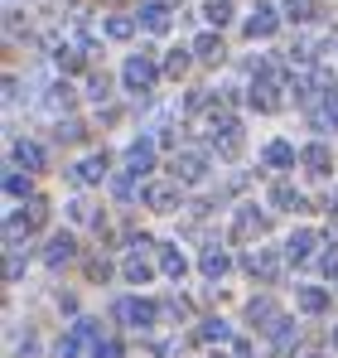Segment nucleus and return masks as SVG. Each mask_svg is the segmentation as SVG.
I'll list each match as a JSON object with an SVG mask.
<instances>
[{
  "label": "nucleus",
  "mask_w": 338,
  "mask_h": 358,
  "mask_svg": "<svg viewBox=\"0 0 338 358\" xmlns=\"http://www.w3.org/2000/svg\"><path fill=\"white\" fill-rule=\"evenodd\" d=\"M237 145H242V126L232 117H213V150L218 155H237Z\"/></svg>",
  "instance_id": "7"
},
{
  "label": "nucleus",
  "mask_w": 338,
  "mask_h": 358,
  "mask_svg": "<svg viewBox=\"0 0 338 358\" xmlns=\"http://www.w3.org/2000/svg\"><path fill=\"white\" fill-rule=\"evenodd\" d=\"M271 339H276V354H290V344H295V324H290L285 315L271 324Z\"/></svg>",
  "instance_id": "26"
},
{
  "label": "nucleus",
  "mask_w": 338,
  "mask_h": 358,
  "mask_svg": "<svg viewBox=\"0 0 338 358\" xmlns=\"http://www.w3.org/2000/svg\"><path fill=\"white\" fill-rule=\"evenodd\" d=\"M276 24H281V20H276V10H271V5H256V15L247 20V34H251V39H271V34H276Z\"/></svg>",
  "instance_id": "12"
},
{
  "label": "nucleus",
  "mask_w": 338,
  "mask_h": 358,
  "mask_svg": "<svg viewBox=\"0 0 338 358\" xmlns=\"http://www.w3.org/2000/svg\"><path fill=\"white\" fill-rule=\"evenodd\" d=\"M324 276L338 281V247H334V252H324Z\"/></svg>",
  "instance_id": "36"
},
{
  "label": "nucleus",
  "mask_w": 338,
  "mask_h": 358,
  "mask_svg": "<svg viewBox=\"0 0 338 358\" xmlns=\"http://www.w3.org/2000/svg\"><path fill=\"white\" fill-rule=\"evenodd\" d=\"M261 233H266V213L256 203H242L232 218V238H261Z\"/></svg>",
  "instance_id": "5"
},
{
  "label": "nucleus",
  "mask_w": 338,
  "mask_h": 358,
  "mask_svg": "<svg viewBox=\"0 0 338 358\" xmlns=\"http://www.w3.org/2000/svg\"><path fill=\"white\" fill-rule=\"evenodd\" d=\"M44 213H49V208H44V199H29V213H15V218L5 223V233H10V242L29 238V233H34V228L44 223Z\"/></svg>",
  "instance_id": "4"
},
{
  "label": "nucleus",
  "mask_w": 338,
  "mask_h": 358,
  "mask_svg": "<svg viewBox=\"0 0 338 358\" xmlns=\"http://www.w3.org/2000/svg\"><path fill=\"white\" fill-rule=\"evenodd\" d=\"M251 107H256V112H276V107H281L276 78H256V83H251Z\"/></svg>",
  "instance_id": "8"
},
{
  "label": "nucleus",
  "mask_w": 338,
  "mask_h": 358,
  "mask_svg": "<svg viewBox=\"0 0 338 358\" xmlns=\"http://www.w3.org/2000/svg\"><path fill=\"white\" fill-rule=\"evenodd\" d=\"M203 20L223 29L227 20H232V0H203Z\"/></svg>",
  "instance_id": "25"
},
{
  "label": "nucleus",
  "mask_w": 338,
  "mask_h": 358,
  "mask_svg": "<svg viewBox=\"0 0 338 358\" xmlns=\"http://www.w3.org/2000/svg\"><path fill=\"white\" fill-rule=\"evenodd\" d=\"M5 194H10V199H29V179L10 170V175H5Z\"/></svg>",
  "instance_id": "30"
},
{
  "label": "nucleus",
  "mask_w": 338,
  "mask_h": 358,
  "mask_svg": "<svg viewBox=\"0 0 338 358\" xmlns=\"http://www.w3.org/2000/svg\"><path fill=\"white\" fill-rule=\"evenodd\" d=\"M198 334H203L208 344H223V339H227V324H223V320H203V329H198Z\"/></svg>",
  "instance_id": "31"
},
{
  "label": "nucleus",
  "mask_w": 338,
  "mask_h": 358,
  "mask_svg": "<svg viewBox=\"0 0 338 358\" xmlns=\"http://www.w3.org/2000/svg\"><path fill=\"white\" fill-rule=\"evenodd\" d=\"M271 203H276V208H300V194H295L290 184H276V189H271Z\"/></svg>",
  "instance_id": "28"
},
{
  "label": "nucleus",
  "mask_w": 338,
  "mask_h": 358,
  "mask_svg": "<svg viewBox=\"0 0 338 358\" xmlns=\"http://www.w3.org/2000/svg\"><path fill=\"white\" fill-rule=\"evenodd\" d=\"M121 78H126V87H131V92H150V87H155V78H160V68H155V59H145V54H131L126 68H121Z\"/></svg>",
  "instance_id": "2"
},
{
  "label": "nucleus",
  "mask_w": 338,
  "mask_h": 358,
  "mask_svg": "<svg viewBox=\"0 0 338 358\" xmlns=\"http://www.w3.org/2000/svg\"><path fill=\"white\" fill-rule=\"evenodd\" d=\"M285 15L290 20H309V0H285Z\"/></svg>",
  "instance_id": "34"
},
{
  "label": "nucleus",
  "mask_w": 338,
  "mask_h": 358,
  "mask_svg": "<svg viewBox=\"0 0 338 358\" xmlns=\"http://www.w3.org/2000/svg\"><path fill=\"white\" fill-rule=\"evenodd\" d=\"M160 271H165V276H174V281H179V276H184V271H189V257H184V252H179V247H160Z\"/></svg>",
  "instance_id": "18"
},
{
  "label": "nucleus",
  "mask_w": 338,
  "mask_h": 358,
  "mask_svg": "<svg viewBox=\"0 0 338 358\" xmlns=\"http://www.w3.org/2000/svg\"><path fill=\"white\" fill-rule=\"evenodd\" d=\"M155 310H160L155 300H140V296H121L112 305V315L121 320V324H131V329H145V324L155 320Z\"/></svg>",
  "instance_id": "1"
},
{
  "label": "nucleus",
  "mask_w": 338,
  "mask_h": 358,
  "mask_svg": "<svg viewBox=\"0 0 338 358\" xmlns=\"http://www.w3.org/2000/svg\"><path fill=\"white\" fill-rule=\"evenodd\" d=\"M247 320H251L256 329H271L281 315H276V305H271V300H251V305H247Z\"/></svg>",
  "instance_id": "20"
},
{
  "label": "nucleus",
  "mask_w": 338,
  "mask_h": 358,
  "mask_svg": "<svg viewBox=\"0 0 338 358\" xmlns=\"http://www.w3.org/2000/svg\"><path fill=\"white\" fill-rule=\"evenodd\" d=\"M261 160H266L271 170H285V165H295V145H290V141H271V145L261 150Z\"/></svg>",
  "instance_id": "16"
},
{
  "label": "nucleus",
  "mask_w": 338,
  "mask_h": 358,
  "mask_svg": "<svg viewBox=\"0 0 338 358\" xmlns=\"http://www.w3.org/2000/svg\"><path fill=\"white\" fill-rule=\"evenodd\" d=\"M334 349H338V329H334Z\"/></svg>",
  "instance_id": "37"
},
{
  "label": "nucleus",
  "mask_w": 338,
  "mask_h": 358,
  "mask_svg": "<svg viewBox=\"0 0 338 358\" xmlns=\"http://www.w3.org/2000/svg\"><path fill=\"white\" fill-rule=\"evenodd\" d=\"M73 252H78L73 238L58 233V238H49V247H44V262H49V266H63V262H73Z\"/></svg>",
  "instance_id": "15"
},
{
  "label": "nucleus",
  "mask_w": 338,
  "mask_h": 358,
  "mask_svg": "<svg viewBox=\"0 0 338 358\" xmlns=\"http://www.w3.org/2000/svg\"><path fill=\"white\" fill-rule=\"evenodd\" d=\"M319 112H324V126H338V92H324V107H319Z\"/></svg>",
  "instance_id": "32"
},
{
  "label": "nucleus",
  "mask_w": 338,
  "mask_h": 358,
  "mask_svg": "<svg viewBox=\"0 0 338 358\" xmlns=\"http://www.w3.org/2000/svg\"><path fill=\"white\" fill-rule=\"evenodd\" d=\"M314 233H309V228H300V233H290V242H285V257H290V262H304V257H309V252H314Z\"/></svg>",
  "instance_id": "17"
},
{
  "label": "nucleus",
  "mask_w": 338,
  "mask_h": 358,
  "mask_svg": "<svg viewBox=\"0 0 338 358\" xmlns=\"http://www.w3.org/2000/svg\"><path fill=\"white\" fill-rule=\"evenodd\" d=\"M247 271L261 276V281H276L281 276V257L276 252H247Z\"/></svg>",
  "instance_id": "11"
},
{
  "label": "nucleus",
  "mask_w": 338,
  "mask_h": 358,
  "mask_svg": "<svg viewBox=\"0 0 338 358\" xmlns=\"http://www.w3.org/2000/svg\"><path fill=\"white\" fill-rule=\"evenodd\" d=\"M54 136H58V141H78V136H82V126H78V121H58Z\"/></svg>",
  "instance_id": "35"
},
{
  "label": "nucleus",
  "mask_w": 338,
  "mask_h": 358,
  "mask_svg": "<svg viewBox=\"0 0 338 358\" xmlns=\"http://www.w3.org/2000/svg\"><path fill=\"white\" fill-rule=\"evenodd\" d=\"M193 54L203 63H218L223 59V39H218V34H198V39H193Z\"/></svg>",
  "instance_id": "22"
},
{
  "label": "nucleus",
  "mask_w": 338,
  "mask_h": 358,
  "mask_svg": "<svg viewBox=\"0 0 338 358\" xmlns=\"http://www.w3.org/2000/svg\"><path fill=\"white\" fill-rule=\"evenodd\" d=\"M300 160H304V170H309V175H329V170H334V150H329V145H319V141H314V145H304V150H300Z\"/></svg>",
  "instance_id": "10"
},
{
  "label": "nucleus",
  "mask_w": 338,
  "mask_h": 358,
  "mask_svg": "<svg viewBox=\"0 0 338 358\" xmlns=\"http://www.w3.org/2000/svg\"><path fill=\"white\" fill-rule=\"evenodd\" d=\"M184 68H189V49H169L165 73H169V78H184Z\"/></svg>",
  "instance_id": "29"
},
{
  "label": "nucleus",
  "mask_w": 338,
  "mask_h": 358,
  "mask_svg": "<svg viewBox=\"0 0 338 358\" xmlns=\"http://www.w3.org/2000/svg\"><path fill=\"white\" fill-rule=\"evenodd\" d=\"M15 165H24V170H44V150H39L34 141H15Z\"/></svg>",
  "instance_id": "19"
},
{
  "label": "nucleus",
  "mask_w": 338,
  "mask_h": 358,
  "mask_svg": "<svg viewBox=\"0 0 338 358\" xmlns=\"http://www.w3.org/2000/svg\"><path fill=\"white\" fill-rule=\"evenodd\" d=\"M92 358H121V344H116V339H102V334H97V349H92Z\"/></svg>",
  "instance_id": "33"
},
{
  "label": "nucleus",
  "mask_w": 338,
  "mask_h": 358,
  "mask_svg": "<svg viewBox=\"0 0 338 358\" xmlns=\"http://www.w3.org/2000/svg\"><path fill=\"white\" fill-rule=\"evenodd\" d=\"M126 165H131V175H145V170L155 165V141H135V145L126 150Z\"/></svg>",
  "instance_id": "14"
},
{
  "label": "nucleus",
  "mask_w": 338,
  "mask_h": 358,
  "mask_svg": "<svg viewBox=\"0 0 338 358\" xmlns=\"http://www.w3.org/2000/svg\"><path fill=\"white\" fill-rule=\"evenodd\" d=\"M169 5L165 0H150V5H140V29H150V34H165L169 29Z\"/></svg>",
  "instance_id": "9"
},
{
  "label": "nucleus",
  "mask_w": 338,
  "mask_h": 358,
  "mask_svg": "<svg viewBox=\"0 0 338 358\" xmlns=\"http://www.w3.org/2000/svg\"><path fill=\"white\" fill-rule=\"evenodd\" d=\"M145 203H150L155 213H169V208H179V189H174V184H150V189H145Z\"/></svg>",
  "instance_id": "13"
},
{
  "label": "nucleus",
  "mask_w": 338,
  "mask_h": 358,
  "mask_svg": "<svg viewBox=\"0 0 338 358\" xmlns=\"http://www.w3.org/2000/svg\"><path fill=\"white\" fill-rule=\"evenodd\" d=\"M227 266H232V262H227L223 247H208V252H203V276H213V281H218V276H227Z\"/></svg>",
  "instance_id": "23"
},
{
  "label": "nucleus",
  "mask_w": 338,
  "mask_h": 358,
  "mask_svg": "<svg viewBox=\"0 0 338 358\" xmlns=\"http://www.w3.org/2000/svg\"><path fill=\"white\" fill-rule=\"evenodd\" d=\"M145 252H150V242L140 238V242H135V252H131V257L121 262V276H126V281H135V286L155 276V266H150V257H145Z\"/></svg>",
  "instance_id": "6"
},
{
  "label": "nucleus",
  "mask_w": 338,
  "mask_h": 358,
  "mask_svg": "<svg viewBox=\"0 0 338 358\" xmlns=\"http://www.w3.org/2000/svg\"><path fill=\"white\" fill-rule=\"evenodd\" d=\"M295 300H300V310H304V315H324V310H329V296H324L319 286H304Z\"/></svg>",
  "instance_id": "21"
},
{
  "label": "nucleus",
  "mask_w": 338,
  "mask_h": 358,
  "mask_svg": "<svg viewBox=\"0 0 338 358\" xmlns=\"http://www.w3.org/2000/svg\"><path fill=\"white\" fill-rule=\"evenodd\" d=\"M107 34H112V39H131V34H135V20H126V15H112V20H107Z\"/></svg>",
  "instance_id": "27"
},
{
  "label": "nucleus",
  "mask_w": 338,
  "mask_h": 358,
  "mask_svg": "<svg viewBox=\"0 0 338 358\" xmlns=\"http://www.w3.org/2000/svg\"><path fill=\"white\" fill-rule=\"evenodd\" d=\"M102 175H107V155H87V160L78 165V179H82V184H97Z\"/></svg>",
  "instance_id": "24"
},
{
  "label": "nucleus",
  "mask_w": 338,
  "mask_h": 358,
  "mask_svg": "<svg viewBox=\"0 0 338 358\" xmlns=\"http://www.w3.org/2000/svg\"><path fill=\"white\" fill-rule=\"evenodd\" d=\"M208 175V150H179L174 155V184H198V179Z\"/></svg>",
  "instance_id": "3"
}]
</instances>
